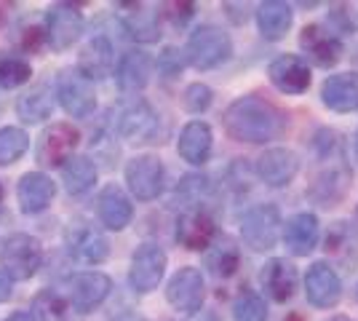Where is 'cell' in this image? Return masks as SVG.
Listing matches in <instances>:
<instances>
[{
	"instance_id": "cell-26",
	"label": "cell",
	"mask_w": 358,
	"mask_h": 321,
	"mask_svg": "<svg viewBox=\"0 0 358 321\" xmlns=\"http://www.w3.org/2000/svg\"><path fill=\"white\" fill-rule=\"evenodd\" d=\"M321 105L331 113H358V73H334L321 83Z\"/></svg>"
},
{
	"instance_id": "cell-22",
	"label": "cell",
	"mask_w": 358,
	"mask_h": 321,
	"mask_svg": "<svg viewBox=\"0 0 358 321\" xmlns=\"http://www.w3.org/2000/svg\"><path fill=\"white\" fill-rule=\"evenodd\" d=\"M254 22H257V32L262 41L278 43L289 35L294 24V6L284 0H265L254 8Z\"/></svg>"
},
{
	"instance_id": "cell-7",
	"label": "cell",
	"mask_w": 358,
	"mask_h": 321,
	"mask_svg": "<svg viewBox=\"0 0 358 321\" xmlns=\"http://www.w3.org/2000/svg\"><path fill=\"white\" fill-rule=\"evenodd\" d=\"M302 290L308 303L318 311H331L343 300V276L327 260H315L302 276Z\"/></svg>"
},
{
	"instance_id": "cell-41",
	"label": "cell",
	"mask_w": 358,
	"mask_h": 321,
	"mask_svg": "<svg viewBox=\"0 0 358 321\" xmlns=\"http://www.w3.org/2000/svg\"><path fill=\"white\" fill-rule=\"evenodd\" d=\"M182 67H185V54L179 51V48L169 46L161 51V57H158V73L164 78H177L182 73Z\"/></svg>"
},
{
	"instance_id": "cell-45",
	"label": "cell",
	"mask_w": 358,
	"mask_h": 321,
	"mask_svg": "<svg viewBox=\"0 0 358 321\" xmlns=\"http://www.w3.org/2000/svg\"><path fill=\"white\" fill-rule=\"evenodd\" d=\"M115 321H148L145 316H139V313H123V316H118Z\"/></svg>"
},
{
	"instance_id": "cell-49",
	"label": "cell",
	"mask_w": 358,
	"mask_h": 321,
	"mask_svg": "<svg viewBox=\"0 0 358 321\" xmlns=\"http://www.w3.org/2000/svg\"><path fill=\"white\" fill-rule=\"evenodd\" d=\"M0 201H3V185H0Z\"/></svg>"
},
{
	"instance_id": "cell-47",
	"label": "cell",
	"mask_w": 358,
	"mask_h": 321,
	"mask_svg": "<svg viewBox=\"0 0 358 321\" xmlns=\"http://www.w3.org/2000/svg\"><path fill=\"white\" fill-rule=\"evenodd\" d=\"M324 321H356V319H350V316H343V313H340V316H329V319H324Z\"/></svg>"
},
{
	"instance_id": "cell-4",
	"label": "cell",
	"mask_w": 358,
	"mask_h": 321,
	"mask_svg": "<svg viewBox=\"0 0 358 321\" xmlns=\"http://www.w3.org/2000/svg\"><path fill=\"white\" fill-rule=\"evenodd\" d=\"M299 57L310 67L331 70L337 67L345 57V43L337 32L324 22H310L299 30Z\"/></svg>"
},
{
	"instance_id": "cell-27",
	"label": "cell",
	"mask_w": 358,
	"mask_h": 321,
	"mask_svg": "<svg viewBox=\"0 0 358 321\" xmlns=\"http://www.w3.org/2000/svg\"><path fill=\"white\" fill-rule=\"evenodd\" d=\"M120 27L136 43H155L161 38V14L145 3H129L120 11Z\"/></svg>"
},
{
	"instance_id": "cell-20",
	"label": "cell",
	"mask_w": 358,
	"mask_h": 321,
	"mask_svg": "<svg viewBox=\"0 0 358 321\" xmlns=\"http://www.w3.org/2000/svg\"><path fill=\"white\" fill-rule=\"evenodd\" d=\"M177 153L190 166L209 164L211 153H214V131H211L209 123L201 121V118L185 123L177 139Z\"/></svg>"
},
{
	"instance_id": "cell-23",
	"label": "cell",
	"mask_w": 358,
	"mask_h": 321,
	"mask_svg": "<svg viewBox=\"0 0 358 321\" xmlns=\"http://www.w3.org/2000/svg\"><path fill=\"white\" fill-rule=\"evenodd\" d=\"M110 292H113L110 276L99 273V271H86L70 281V303L75 311L91 313L94 308H99L110 297Z\"/></svg>"
},
{
	"instance_id": "cell-28",
	"label": "cell",
	"mask_w": 358,
	"mask_h": 321,
	"mask_svg": "<svg viewBox=\"0 0 358 321\" xmlns=\"http://www.w3.org/2000/svg\"><path fill=\"white\" fill-rule=\"evenodd\" d=\"M150 76H152V59L148 51H139V48L126 51L115 67V83L123 94L142 92L150 83Z\"/></svg>"
},
{
	"instance_id": "cell-36",
	"label": "cell",
	"mask_w": 358,
	"mask_h": 321,
	"mask_svg": "<svg viewBox=\"0 0 358 321\" xmlns=\"http://www.w3.org/2000/svg\"><path fill=\"white\" fill-rule=\"evenodd\" d=\"M30 148V137L16 129V126H6L0 129V166H11L14 161H19Z\"/></svg>"
},
{
	"instance_id": "cell-2",
	"label": "cell",
	"mask_w": 358,
	"mask_h": 321,
	"mask_svg": "<svg viewBox=\"0 0 358 321\" xmlns=\"http://www.w3.org/2000/svg\"><path fill=\"white\" fill-rule=\"evenodd\" d=\"M182 54H185V62L201 73L217 70L233 57V38L220 24H198L187 35V43H185Z\"/></svg>"
},
{
	"instance_id": "cell-38",
	"label": "cell",
	"mask_w": 358,
	"mask_h": 321,
	"mask_svg": "<svg viewBox=\"0 0 358 321\" xmlns=\"http://www.w3.org/2000/svg\"><path fill=\"white\" fill-rule=\"evenodd\" d=\"M32 76V67L16 54H0V86L3 89H16L27 83Z\"/></svg>"
},
{
	"instance_id": "cell-40",
	"label": "cell",
	"mask_w": 358,
	"mask_h": 321,
	"mask_svg": "<svg viewBox=\"0 0 358 321\" xmlns=\"http://www.w3.org/2000/svg\"><path fill=\"white\" fill-rule=\"evenodd\" d=\"M329 27L343 38V32L358 30V3H340L329 11Z\"/></svg>"
},
{
	"instance_id": "cell-48",
	"label": "cell",
	"mask_w": 358,
	"mask_h": 321,
	"mask_svg": "<svg viewBox=\"0 0 358 321\" xmlns=\"http://www.w3.org/2000/svg\"><path fill=\"white\" fill-rule=\"evenodd\" d=\"M353 142H356V153H358V129H356V139H353Z\"/></svg>"
},
{
	"instance_id": "cell-12",
	"label": "cell",
	"mask_w": 358,
	"mask_h": 321,
	"mask_svg": "<svg viewBox=\"0 0 358 321\" xmlns=\"http://www.w3.org/2000/svg\"><path fill=\"white\" fill-rule=\"evenodd\" d=\"M268 80L273 83L275 92L286 94V97H299L313 83V67L299 54H278L268 64Z\"/></svg>"
},
{
	"instance_id": "cell-16",
	"label": "cell",
	"mask_w": 358,
	"mask_h": 321,
	"mask_svg": "<svg viewBox=\"0 0 358 321\" xmlns=\"http://www.w3.org/2000/svg\"><path fill=\"white\" fill-rule=\"evenodd\" d=\"M281 241L292 257H310L321 244V222L313 212H297L286 217Z\"/></svg>"
},
{
	"instance_id": "cell-25",
	"label": "cell",
	"mask_w": 358,
	"mask_h": 321,
	"mask_svg": "<svg viewBox=\"0 0 358 321\" xmlns=\"http://www.w3.org/2000/svg\"><path fill=\"white\" fill-rule=\"evenodd\" d=\"M96 217L107 230H123L134 220V204L120 185H107L96 196Z\"/></svg>"
},
{
	"instance_id": "cell-11",
	"label": "cell",
	"mask_w": 358,
	"mask_h": 321,
	"mask_svg": "<svg viewBox=\"0 0 358 321\" xmlns=\"http://www.w3.org/2000/svg\"><path fill=\"white\" fill-rule=\"evenodd\" d=\"M254 174L265 187H289L299 174V155L292 148L273 145L265 148L259 158L254 161Z\"/></svg>"
},
{
	"instance_id": "cell-43",
	"label": "cell",
	"mask_w": 358,
	"mask_h": 321,
	"mask_svg": "<svg viewBox=\"0 0 358 321\" xmlns=\"http://www.w3.org/2000/svg\"><path fill=\"white\" fill-rule=\"evenodd\" d=\"M11 297V278L6 273H0V303H6Z\"/></svg>"
},
{
	"instance_id": "cell-21",
	"label": "cell",
	"mask_w": 358,
	"mask_h": 321,
	"mask_svg": "<svg viewBox=\"0 0 358 321\" xmlns=\"http://www.w3.org/2000/svg\"><path fill=\"white\" fill-rule=\"evenodd\" d=\"M83 32V14L73 6H54L45 14V41L54 51L70 48Z\"/></svg>"
},
{
	"instance_id": "cell-34",
	"label": "cell",
	"mask_w": 358,
	"mask_h": 321,
	"mask_svg": "<svg viewBox=\"0 0 358 321\" xmlns=\"http://www.w3.org/2000/svg\"><path fill=\"white\" fill-rule=\"evenodd\" d=\"M214 196V185L206 174H187L177 185V199L182 201V209L187 206H203Z\"/></svg>"
},
{
	"instance_id": "cell-33",
	"label": "cell",
	"mask_w": 358,
	"mask_h": 321,
	"mask_svg": "<svg viewBox=\"0 0 358 321\" xmlns=\"http://www.w3.org/2000/svg\"><path fill=\"white\" fill-rule=\"evenodd\" d=\"M62 174H64V190L70 196H83L89 193L94 183H96V166L94 161L86 158V155H75L70 158L64 166H62Z\"/></svg>"
},
{
	"instance_id": "cell-46",
	"label": "cell",
	"mask_w": 358,
	"mask_h": 321,
	"mask_svg": "<svg viewBox=\"0 0 358 321\" xmlns=\"http://www.w3.org/2000/svg\"><path fill=\"white\" fill-rule=\"evenodd\" d=\"M6 321H32V316L30 313H11Z\"/></svg>"
},
{
	"instance_id": "cell-14",
	"label": "cell",
	"mask_w": 358,
	"mask_h": 321,
	"mask_svg": "<svg viewBox=\"0 0 358 321\" xmlns=\"http://www.w3.org/2000/svg\"><path fill=\"white\" fill-rule=\"evenodd\" d=\"M57 97L73 118H89L96 107V92L91 80L78 70H62L57 76Z\"/></svg>"
},
{
	"instance_id": "cell-37",
	"label": "cell",
	"mask_w": 358,
	"mask_h": 321,
	"mask_svg": "<svg viewBox=\"0 0 358 321\" xmlns=\"http://www.w3.org/2000/svg\"><path fill=\"white\" fill-rule=\"evenodd\" d=\"M32 311L38 321H67V303L59 292L43 290L32 300Z\"/></svg>"
},
{
	"instance_id": "cell-51",
	"label": "cell",
	"mask_w": 358,
	"mask_h": 321,
	"mask_svg": "<svg viewBox=\"0 0 358 321\" xmlns=\"http://www.w3.org/2000/svg\"><path fill=\"white\" fill-rule=\"evenodd\" d=\"M0 110H3V99H0Z\"/></svg>"
},
{
	"instance_id": "cell-17",
	"label": "cell",
	"mask_w": 358,
	"mask_h": 321,
	"mask_svg": "<svg viewBox=\"0 0 358 321\" xmlns=\"http://www.w3.org/2000/svg\"><path fill=\"white\" fill-rule=\"evenodd\" d=\"M161 118L155 113V107L145 99H134L120 110L118 115V134L131 145H145L158 134Z\"/></svg>"
},
{
	"instance_id": "cell-32",
	"label": "cell",
	"mask_w": 358,
	"mask_h": 321,
	"mask_svg": "<svg viewBox=\"0 0 358 321\" xmlns=\"http://www.w3.org/2000/svg\"><path fill=\"white\" fill-rule=\"evenodd\" d=\"M51 107H54V99H51V86L45 83H38L19 97L16 102V113L19 118L27 123H41L43 118L51 115Z\"/></svg>"
},
{
	"instance_id": "cell-35",
	"label": "cell",
	"mask_w": 358,
	"mask_h": 321,
	"mask_svg": "<svg viewBox=\"0 0 358 321\" xmlns=\"http://www.w3.org/2000/svg\"><path fill=\"white\" fill-rule=\"evenodd\" d=\"M270 311L268 303L259 292L241 290L233 300V321H268Z\"/></svg>"
},
{
	"instance_id": "cell-39",
	"label": "cell",
	"mask_w": 358,
	"mask_h": 321,
	"mask_svg": "<svg viewBox=\"0 0 358 321\" xmlns=\"http://www.w3.org/2000/svg\"><path fill=\"white\" fill-rule=\"evenodd\" d=\"M211 105H214V89H211L209 83L195 80V83H190V86L182 92V107H185L190 115H203Z\"/></svg>"
},
{
	"instance_id": "cell-19",
	"label": "cell",
	"mask_w": 358,
	"mask_h": 321,
	"mask_svg": "<svg viewBox=\"0 0 358 321\" xmlns=\"http://www.w3.org/2000/svg\"><path fill=\"white\" fill-rule=\"evenodd\" d=\"M327 262H337L348 271L358 265V225L350 220H334L324 236Z\"/></svg>"
},
{
	"instance_id": "cell-9",
	"label": "cell",
	"mask_w": 358,
	"mask_h": 321,
	"mask_svg": "<svg viewBox=\"0 0 358 321\" xmlns=\"http://www.w3.org/2000/svg\"><path fill=\"white\" fill-rule=\"evenodd\" d=\"M166 265H169V257L161 246L152 244V241L139 244L131 255V265H129L131 290L139 294H150L152 290H158L166 276Z\"/></svg>"
},
{
	"instance_id": "cell-18",
	"label": "cell",
	"mask_w": 358,
	"mask_h": 321,
	"mask_svg": "<svg viewBox=\"0 0 358 321\" xmlns=\"http://www.w3.org/2000/svg\"><path fill=\"white\" fill-rule=\"evenodd\" d=\"M350 169L345 166V161H331L324 164V169L313 177V183L308 187V199L318 204L321 209L337 206L345 199L348 187H350Z\"/></svg>"
},
{
	"instance_id": "cell-31",
	"label": "cell",
	"mask_w": 358,
	"mask_h": 321,
	"mask_svg": "<svg viewBox=\"0 0 358 321\" xmlns=\"http://www.w3.org/2000/svg\"><path fill=\"white\" fill-rule=\"evenodd\" d=\"M113 62H115V54H113L110 38L107 35H94L89 43H86V48L80 51L78 73L86 76L89 80H99V78L110 76Z\"/></svg>"
},
{
	"instance_id": "cell-5",
	"label": "cell",
	"mask_w": 358,
	"mask_h": 321,
	"mask_svg": "<svg viewBox=\"0 0 358 321\" xmlns=\"http://www.w3.org/2000/svg\"><path fill=\"white\" fill-rule=\"evenodd\" d=\"M41 262H43L41 241L27 236V233H14L0 246V265H3L6 276L14 278V281L32 278V276L38 273Z\"/></svg>"
},
{
	"instance_id": "cell-29",
	"label": "cell",
	"mask_w": 358,
	"mask_h": 321,
	"mask_svg": "<svg viewBox=\"0 0 358 321\" xmlns=\"http://www.w3.org/2000/svg\"><path fill=\"white\" fill-rule=\"evenodd\" d=\"M203 265H206V271H209L214 278H220V281H227V278H233V276L238 273L241 268V246L238 241H233L230 236H224L220 233L211 246L203 252Z\"/></svg>"
},
{
	"instance_id": "cell-50",
	"label": "cell",
	"mask_w": 358,
	"mask_h": 321,
	"mask_svg": "<svg viewBox=\"0 0 358 321\" xmlns=\"http://www.w3.org/2000/svg\"><path fill=\"white\" fill-rule=\"evenodd\" d=\"M356 303H358V284H356Z\"/></svg>"
},
{
	"instance_id": "cell-44",
	"label": "cell",
	"mask_w": 358,
	"mask_h": 321,
	"mask_svg": "<svg viewBox=\"0 0 358 321\" xmlns=\"http://www.w3.org/2000/svg\"><path fill=\"white\" fill-rule=\"evenodd\" d=\"M193 321H222V319H220L217 311H198Z\"/></svg>"
},
{
	"instance_id": "cell-15",
	"label": "cell",
	"mask_w": 358,
	"mask_h": 321,
	"mask_svg": "<svg viewBox=\"0 0 358 321\" xmlns=\"http://www.w3.org/2000/svg\"><path fill=\"white\" fill-rule=\"evenodd\" d=\"M259 287H262V297L278 306L289 303L299 290V273L294 262L286 257H270L259 271Z\"/></svg>"
},
{
	"instance_id": "cell-10",
	"label": "cell",
	"mask_w": 358,
	"mask_h": 321,
	"mask_svg": "<svg viewBox=\"0 0 358 321\" xmlns=\"http://www.w3.org/2000/svg\"><path fill=\"white\" fill-rule=\"evenodd\" d=\"M126 185L136 201H155L166 187V166L158 155H136L126 164Z\"/></svg>"
},
{
	"instance_id": "cell-6",
	"label": "cell",
	"mask_w": 358,
	"mask_h": 321,
	"mask_svg": "<svg viewBox=\"0 0 358 321\" xmlns=\"http://www.w3.org/2000/svg\"><path fill=\"white\" fill-rule=\"evenodd\" d=\"M217 236H220V225H217V217L209 209V204L187 206L177 217L174 238L179 246H185L190 252H206Z\"/></svg>"
},
{
	"instance_id": "cell-8",
	"label": "cell",
	"mask_w": 358,
	"mask_h": 321,
	"mask_svg": "<svg viewBox=\"0 0 358 321\" xmlns=\"http://www.w3.org/2000/svg\"><path fill=\"white\" fill-rule=\"evenodd\" d=\"M166 300L182 316H195L198 311H203L206 281H203L201 268H193V265L179 268L166 284Z\"/></svg>"
},
{
	"instance_id": "cell-1",
	"label": "cell",
	"mask_w": 358,
	"mask_h": 321,
	"mask_svg": "<svg viewBox=\"0 0 358 321\" xmlns=\"http://www.w3.org/2000/svg\"><path fill=\"white\" fill-rule=\"evenodd\" d=\"M222 129L241 145H270L289 129V113L268 97L241 94L222 113Z\"/></svg>"
},
{
	"instance_id": "cell-13",
	"label": "cell",
	"mask_w": 358,
	"mask_h": 321,
	"mask_svg": "<svg viewBox=\"0 0 358 321\" xmlns=\"http://www.w3.org/2000/svg\"><path fill=\"white\" fill-rule=\"evenodd\" d=\"M64 244L70 249L75 260L89 262V265H99L107 260L110 255V241L96 225H91L86 220H73L67 230H64Z\"/></svg>"
},
{
	"instance_id": "cell-30",
	"label": "cell",
	"mask_w": 358,
	"mask_h": 321,
	"mask_svg": "<svg viewBox=\"0 0 358 321\" xmlns=\"http://www.w3.org/2000/svg\"><path fill=\"white\" fill-rule=\"evenodd\" d=\"M54 193L57 187L54 183L41 174V171H27L19 185H16V196H19V209L24 214H38L43 212L45 206L54 201Z\"/></svg>"
},
{
	"instance_id": "cell-42",
	"label": "cell",
	"mask_w": 358,
	"mask_h": 321,
	"mask_svg": "<svg viewBox=\"0 0 358 321\" xmlns=\"http://www.w3.org/2000/svg\"><path fill=\"white\" fill-rule=\"evenodd\" d=\"M169 8H171V11H169V19H171L177 27H185L187 19L195 16V3H171Z\"/></svg>"
},
{
	"instance_id": "cell-3",
	"label": "cell",
	"mask_w": 358,
	"mask_h": 321,
	"mask_svg": "<svg viewBox=\"0 0 358 321\" xmlns=\"http://www.w3.org/2000/svg\"><path fill=\"white\" fill-rule=\"evenodd\" d=\"M281 228H284V217L273 201L252 204L241 214V241L259 255L275 249V244L281 241Z\"/></svg>"
},
{
	"instance_id": "cell-24",
	"label": "cell",
	"mask_w": 358,
	"mask_h": 321,
	"mask_svg": "<svg viewBox=\"0 0 358 321\" xmlns=\"http://www.w3.org/2000/svg\"><path fill=\"white\" fill-rule=\"evenodd\" d=\"M78 129L70 123H54L48 126L41 137V148H38V158L45 166H64L70 161L73 150L78 148Z\"/></svg>"
}]
</instances>
